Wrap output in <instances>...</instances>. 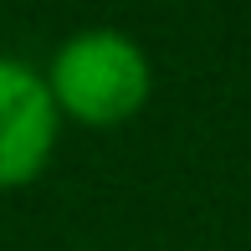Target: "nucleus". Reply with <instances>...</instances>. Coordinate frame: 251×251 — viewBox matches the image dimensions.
Instances as JSON below:
<instances>
[{
    "label": "nucleus",
    "mask_w": 251,
    "mask_h": 251,
    "mask_svg": "<svg viewBox=\"0 0 251 251\" xmlns=\"http://www.w3.org/2000/svg\"><path fill=\"white\" fill-rule=\"evenodd\" d=\"M62 113L41 72L16 56H0V190L31 185L56 149Z\"/></svg>",
    "instance_id": "2"
},
{
    "label": "nucleus",
    "mask_w": 251,
    "mask_h": 251,
    "mask_svg": "<svg viewBox=\"0 0 251 251\" xmlns=\"http://www.w3.org/2000/svg\"><path fill=\"white\" fill-rule=\"evenodd\" d=\"M47 87L56 113L87 123V128H118L149 102L154 67L128 31L82 26L56 47L47 67Z\"/></svg>",
    "instance_id": "1"
}]
</instances>
